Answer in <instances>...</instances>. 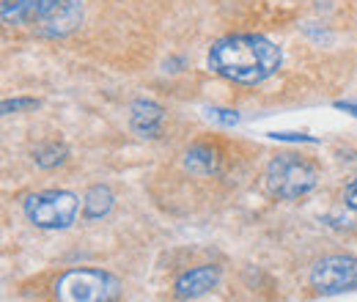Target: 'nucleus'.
<instances>
[{"label":"nucleus","mask_w":357,"mask_h":302,"mask_svg":"<svg viewBox=\"0 0 357 302\" xmlns=\"http://www.w3.org/2000/svg\"><path fill=\"white\" fill-rule=\"evenodd\" d=\"M22 212L36 228L63 231L77 220L80 198L69 190H45V192L28 195L22 201Z\"/></svg>","instance_id":"4"},{"label":"nucleus","mask_w":357,"mask_h":302,"mask_svg":"<svg viewBox=\"0 0 357 302\" xmlns=\"http://www.w3.org/2000/svg\"><path fill=\"white\" fill-rule=\"evenodd\" d=\"M280 63V47L261 33H231L209 50V69L234 86H261L278 75Z\"/></svg>","instance_id":"1"},{"label":"nucleus","mask_w":357,"mask_h":302,"mask_svg":"<svg viewBox=\"0 0 357 302\" xmlns=\"http://www.w3.org/2000/svg\"><path fill=\"white\" fill-rule=\"evenodd\" d=\"M113 204H116V195L110 192V187L93 184L86 192V198H83V217L86 220H102V217L110 215Z\"/></svg>","instance_id":"11"},{"label":"nucleus","mask_w":357,"mask_h":302,"mask_svg":"<svg viewBox=\"0 0 357 302\" xmlns=\"http://www.w3.org/2000/svg\"><path fill=\"white\" fill-rule=\"evenodd\" d=\"M83 22V0H39L36 25L47 39H63Z\"/></svg>","instance_id":"6"},{"label":"nucleus","mask_w":357,"mask_h":302,"mask_svg":"<svg viewBox=\"0 0 357 302\" xmlns=\"http://www.w3.org/2000/svg\"><path fill=\"white\" fill-rule=\"evenodd\" d=\"M344 204H347L352 212H357V179H352V181L344 187Z\"/></svg>","instance_id":"16"},{"label":"nucleus","mask_w":357,"mask_h":302,"mask_svg":"<svg viewBox=\"0 0 357 302\" xmlns=\"http://www.w3.org/2000/svg\"><path fill=\"white\" fill-rule=\"evenodd\" d=\"M184 168L198 176H212L220 171V151L212 149L209 143H195L184 154Z\"/></svg>","instance_id":"9"},{"label":"nucleus","mask_w":357,"mask_h":302,"mask_svg":"<svg viewBox=\"0 0 357 302\" xmlns=\"http://www.w3.org/2000/svg\"><path fill=\"white\" fill-rule=\"evenodd\" d=\"M121 297V280L107 269L77 266L58 275L52 283L55 302H116Z\"/></svg>","instance_id":"2"},{"label":"nucleus","mask_w":357,"mask_h":302,"mask_svg":"<svg viewBox=\"0 0 357 302\" xmlns=\"http://www.w3.org/2000/svg\"><path fill=\"white\" fill-rule=\"evenodd\" d=\"M66 157H69V149H66L63 143H58V140H47V143H39V146L33 149V163H36L39 168H47V171L63 165Z\"/></svg>","instance_id":"12"},{"label":"nucleus","mask_w":357,"mask_h":302,"mask_svg":"<svg viewBox=\"0 0 357 302\" xmlns=\"http://www.w3.org/2000/svg\"><path fill=\"white\" fill-rule=\"evenodd\" d=\"M165 124V107L154 99H135L130 105V127L140 137H157Z\"/></svg>","instance_id":"8"},{"label":"nucleus","mask_w":357,"mask_h":302,"mask_svg":"<svg viewBox=\"0 0 357 302\" xmlns=\"http://www.w3.org/2000/svg\"><path fill=\"white\" fill-rule=\"evenodd\" d=\"M308 280L319 294L357 292V256H349V253L324 256L311 266Z\"/></svg>","instance_id":"5"},{"label":"nucleus","mask_w":357,"mask_h":302,"mask_svg":"<svg viewBox=\"0 0 357 302\" xmlns=\"http://www.w3.org/2000/svg\"><path fill=\"white\" fill-rule=\"evenodd\" d=\"M333 107H338V110H344V113L357 116V99H341V102H335Z\"/></svg>","instance_id":"17"},{"label":"nucleus","mask_w":357,"mask_h":302,"mask_svg":"<svg viewBox=\"0 0 357 302\" xmlns=\"http://www.w3.org/2000/svg\"><path fill=\"white\" fill-rule=\"evenodd\" d=\"M39 107V99H31V96H20V99H6L3 102V116H11V113H20V110H36Z\"/></svg>","instance_id":"13"},{"label":"nucleus","mask_w":357,"mask_h":302,"mask_svg":"<svg viewBox=\"0 0 357 302\" xmlns=\"http://www.w3.org/2000/svg\"><path fill=\"white\" fill-rule=\"evenodd\" d=\"M264 184L272 198L280 201H300L319 184V171L316 165L297 157V154H278L272 157L264 171Z\"/></svg>","instance_id":"3"},{"label":"nucleus","mask_w":357,"mask_h":302,"mask_svg":"<svg viewBox=\"0 0 357 302\" xmlns=\"http://www.w3.org/2000/svg\"><path fill=\"white\" fill-rule=\"evenodd\" d=\"M272 140H286V143H319L313 135H303V132H269Z\"/></svg>","instance_id":"15"},{"label":"nucleus","mask_w":357,"mask_h":302,"mask_svg":"<svg viewBox=\"0 0 357 302\" xmlns=\"http://www.w3.org/2000/svg\"><path fill=\"white\" fill-rule=\"evenodd\" d=\"M220 283V266L218 264H201L187 272H181L174 283V294L178 300H198L209 294Z\"/></svg>","instance_id":"7"},{"label":"nucleus","mask_w":357,"mask_h":302,"mask_svg":"<svg viewBox=\"0 0 357 302\" xmlns=\"http://www.w3.org/2000/svg\"><path fill=\"white\" fill-rule=\"evenodd\" d=\"M206 116L223 127H234L239 124V113L236 110H228V107H206Z\"/></svg>","instance_id":"14"},{"label":"nucleus","mask_w":357,"mask_h":302,"mask_svg":"<svg viewBox=\"0 0 357 302\" xmlns=\"http://www.w3.org/2000/svg\"><path fill=\"white\" fill-rule=\"evenodd\" d=\"M3 25H36L39 0H0Z\"/></svg>","instance_id":"10"}]
</instances>
